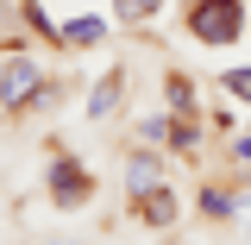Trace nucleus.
<instances>
[{"instance_id": "1", "label": "nucleus", "mask_w": 251, "mask_h": 245, "mask_svg": "<svg viewBox=\"0 0 251 245\" xmlns=\"http://www.w3.org/2000/svg\"><path fill=\"white\" fill-rule=\"evenodd\" d=\"M182 26L195 44H232L239 31H245V0H188L182 6Z\"/></svg>"}, {"instance_id": "2", "label": "nucleus", "mask_w": 251, "mask_h": 245, "mask_svg": "<svg viewBox=\"0 0 251 245\" xmlns=\"http://www.w3.org/2000/svg\"><path fill=\"white\" fill-rule=\"evenodd\" d=\"M38 94H44L38 63L25 51H6V63H0V107L6 113H25V107H38Z\"/></svg>"}, {"instance_id": "3", "label": "nucleus", "mask_w": 251, "mask_h": 245, "mask_svg": "<svg viewBox=\"0 0 251 245\" xmlns=\"http://www.w3.org/2000/svg\"><path fill=\"white\" fill-rule=\"evenodd\" d=\"M50 201L57 208H88L94 201V176H88V163H75V157H50Z\"/></svg>"}, {"instance_id": "4", "label": "nucleus", "mask_w": 251, "mask_h": 245, "mask_svg": "<svg viewBox=\"0 0 251 245\" xmlns=\"http://www.w3.org/2000/svg\"><path fill=\"white\" fill-rule=\"evenodd\" d=\"M132 220H138V226H157V233H163V226H176V220H182V195H176L170 183L145 189V195H132Z\"/></svg>"}, {"instance_id": "5", "label": "nucleus", "mask_w": 251, "mask_h": 245, "mask_svg": "<svg viewBox=\"0 0 251 245\" xmlns=\"http://www.w3.org/2000/svg\"><path fill=\"white\" fill-rule=\"evenodd\" d=\"M120 176H126V195H145V189L163 183V145H145V151H132L120 163Z\"/></svg>"}, {"instance_id": "6", "label": "nucleus", "mask_w": 251, "mask_h": 245, "mask_svg": "<svg viewBox=\"0 0 251 245\" xmlns=\"http://www.w3.org/2000/svg\"><path fill=\"white\" fill-rule=\"evenodd\" d=\"M100 38H107V19H88V13L69 19V26H57V44H63V51H94Z\"/></svg>"}, {"instance_id": "7", "label": "nucleus", "mask_w": 251, "mask_h": 245, "mask_svg": "<svg viewBox=\"0 0 251 245\" xmlns=\"http://www.w3.org/2000/svg\"><path fill=\"white\" fill-rule=\"evenodd\" d=\"M120 88H126V69H107V76L94 82V94H88V120H107V113L120 107Z\"/></svg>"}, {"instance_id": "8", "label": "nucleus", "mask_w": 251, "mask_h": 245, "mask_svg": "<svg viewBox=\"0 0 251 245\" xmlns=\"http://www.w3.org/2000/svg\"><path fill=\"white\" fill-rule=\"evenodd\" d=\"M157 13H163V0H113V19H120V26H145Z\"/></svg>"}, {"instance_id": "9", "label": "nucleus", "mask_w": 251, "mask_h": 245, "mask_svg": "<svg viewBox=\"0 0 251 245\" xmlns=\"http://www.w3.org/2000/svg\"><path fill=\"white\" fill-rule=\"evenodd\" d=\"M232 208H239V189H201V214L207 220H232Z\"/></svg>"}, {"instance_id": "10", "label": "nucleus", "mask_w": 251, "mask_h": 245, "mask_svg": "<svg viewBox=\"0 0 251 245\" xmlns=\"http://www.w3.org/2000/svg\"><path fill=\"white\" fill-rule=\"evenodd\" d=\"M163 101H170V113H195V82L188 76H163Z\"/></svg>"}, {"instance_id": "11", "label": "nucleus", "mask_w": 251, "mask_h": 245, "mask_svg": "<svg viewBox=\"0 0 251 245\" xmlns=\"http://www.w3.org/2000/svg\"><path fill=\"white\" fill-rule=\"evenodd\" d=\"M220 88L232 94V101H245V107H251V69H226V76H220Z\"/></svg>"}, {"instance_id": "12", "label": "nucleus", "mask_w": 251, "mask_h": 245, "mask_svg": "<svg viewBox=\"0 0 251 245\" xmlns=\"http://www.w3.org/2000/svg\"><path fill=\"white\" fill-rule=\"evenodd\" d=\"M138 138L145 145H170V120H138Z\"/></svg>"}, {"instance_id": "13", "label": "nucleus", "mask_w": 251, "mask_h": 245, "mask_svg": "<svg viewBox=\"0 0 251 245\" xmlns=\"http://www.w3.org/2000/svg\"><path fill=\"white\" fill-rule=\"evenodd\" d=\"M232 220H239V226L251 233V189H239V208H232Z\"/></svg>"}, {"instance_id": "14", "label": "nucleus", "mask_w": 251, "mask_h": 245, "mask_svg": "<svg viewBox=\"0 0 251 245\" xmlns=\"http://www.w3.org/2000/svg\"><path fill=\"white\" fill-rule=\"evenodd\" d=\"M232 163H251V132H239V138H232Z\"/></svg>"}, {"instance_id": "15", "label": "nucleus", "mask_w": 251, "mask_h": 245, "mask_svg": "<svg viewBox=\"0 0 251 245\" xmlns=\"http://www.w3.org/2000/svg\"><path fill=\"white\" fill-rule=\"evenodd\" d=\"M50 245H69V239H50Z\"/></svg>"}, {"instance_id": "16", "label": "nucleus", "mask_w": 251, "mask_h": 245, "mask_svg": "<svg viewBox=\"0 0 251 245\" xmlns=\"http://www.w3.org/2000/svg\"><path fill=\"white\" fill-rule=\"evenodd\" d=\"M245 26H251V19H245Z\"/></svg>"}]
</instances>
